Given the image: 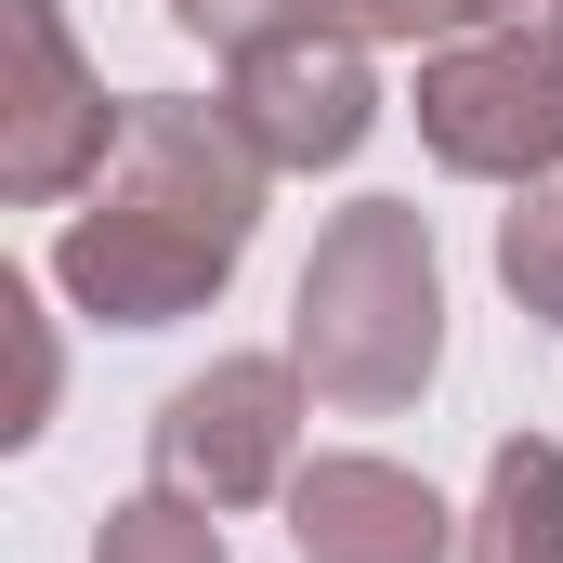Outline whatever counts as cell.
<instances>
[{"instance_id": "3957f363", "label": "cell", "mask_w": 563, "mask_h": 563, "mask_svg": "<svg viewBox=\"0 0 563 563\" xmlns=\"http://www.w3.org/2000/svg\"><path fill=\"white\" fill-rule=\"evenodd\" d=\"M420 144L459 184H563V13H485L420 53Z\"/></svg>"}, {"instance_id": "7a4b0ae2", "label": "cell", "mask_w": 563, "mask_h": 563, "mask_svg": "<svg viewBox=\"0 0 563 563\" xmlns=\"http://www.w3.org/2000/svg\"><path fill=\"white\" fill-rule=\"evenodd\" d=\"M288 367L341 420H394V407L432 394V367H445V263H432L420 197H354V210L314 223V263L288 288Z\"/></svg>"}, {"instance_id": "ba28073f", "label": "cell", "mask_w": 563, "mask_h": 563, "mask_svg": "<svg viewBox=\"0 0 563 563\" xmlns=\"http://www.w3.org/2000/svg\"><path fill=\"white\" fill-rule=\"evenodd\" d=\"M459 563H563V445L511 432L485 459V498L459 511Z\"/></svg>"}, {"instance_id": "7c38bea8", "label": "cell", "mask_w": 563, "mask_h": 563, "mask_svg": "<svg viewBox=\"0 0 563 563\" xmlns=\"http://www.w3.org/2000/svg\"><path fill=\"white\" fill-rule=\"evenodd\" d=\"M354 40H407V53H432V40H459V26H485L498 0H328Z\"/></svg>"}, {"instance_id": "8992f818", "label": "cell", "mask_w": 563, "mask_h": 563, "mask_svg": "<svg viewBox=\"0 0 563 563\" xmlns=\"http://www.w3.org/2000/svg\"><path fill=\"white\" fill-rule=\"evenodd\" d=\"M223 106H236V132L263 144L276 170H341V157H367L380 132V66H367V40L354 26H288L263 53H236L223 66Z\"/></svg>"}, {"instance_id": "30bf717a", "label": "cell", "mask_w": 563, "mask_h": 563, "mask_svg": "<svg viewBox=\"0 0 563 563\" xmlns=\"http://www.w3.org/2000/svg\"><path fill=\"white\" fill-rule=\"evenodd\" d=\"M498 288H511L538 328H563V184H525V197L498 210Z\"/></svg>"}, {"instance_id": "5b68a950", "label": "cell", "mask_w": 563, "mask_h": 563, "mask_svg": "<svg viewBox=\"0 0 563 563\" xmlns=\"http://www.w3.org/2000/svg\"><path fill=\"white\" fill-rule=\"evenodd\" d=\"M119 106L92 79V53L66 40L53 0H0V197L13 210H53V197H92L106 144H119Z\"/></svg>"}, {"instance_id": "4fadbf2b", "label": "cell", "mask_w": 563, "mask_h": 563, "mask_svg": "<svg viewBox=\"0 0 563 563\" xmlns=\"http://www.w3.org/2000/svg\"><path fill=\"white\" fill-rule=\"evenodd\" d=\"M0 314H13V341H26V394H13V420H0V432L26 445V432L53 420V328H40V288H26V276L0 288Z\"/></svg>"}, {"instance_id": "6da1fadb", "label": "cell", "mask_w": 563, "mask_h": 563, "mask_svg": "<svg viewBox=\"0 0 563 563\" xmlns=\"http://www.w3.org/2000/svg\"><path fill=\"white\" fill-rule=\"evenodd\" d=\"M263 184H276V157L236 132V106L132 92L92 197L53 236V288L92 328H184L236 288L250 236H263Z\"/></svg>"}, {"instance_id": "8fae6325", "label": "cell", "mask_w": 563, "mask_h": 563, "mask_svg": "<svg viewBox=\"0 0 563 563\" xmlns=\"http://www.w3.org/2000/svg\"><path fill=\"white\" fill-rule=\"evenodd\" d=\"M170 26H184V40H210V53L236 66V53L288 40V26H341V13H328V0H170Z\"/></svg>"}, {"instance_id": "5bb4252c", "label": "cell", "mask_w": 563, "mask_h": 563, "mask_svg": "<svg viewBox=\"0 0 563 563\" xmlns=\"http://www.w3.org/2000/svg\"><path fill=\"white\" fill-rule=\"evenodd\" d=\"M498 13H563V0H498Z\"/></svg>"}, {"instance_id": "52a82bcc", "label": "cell", "mask_w": 563, "mask_h": 563, "mask_svg": "<svg viewBox=\"0 0 563 563\" xmlns=\"http://www.w3.org/2000/svg\"><path fill=\"white\" fill-rule=\"evenodd\" d=\"M288 551L301 563H459V511L432 498L407 459L328 445V459H301V485H288Z\"/></svg>"}, {"instance_id": "9c48e42d", "label": "cell", "mask_w": 563, "mask_h": 563, "mask_svg": "<svg viewBox=\"0 0 563 563\" xmlns=\"http://www.w3.org/2000/svg\"><path fill=\"white\" fill-rule=\"evenodd\" d=\"M92 563H236V551H223L210 498H170V485H144V498H119V511L92 525Z\"/></svg>"}, {"instance_id": "277c9868", "label": "cell", "mask_w": 563, "mask_h": 563, "mask_svg": "<svg viewBox=\"0 0 563 563\" xmlns=\"http://www.w3.org/2000/svg\"><path fill=\"white\" fill-rule=\"evenodd\" d=\"M301 407H314V380H301L288 354H210L197 380L157 394V420H144V472H157L170 498L263 511V498L301 485Z\"/></svg>"}]
</instances>
